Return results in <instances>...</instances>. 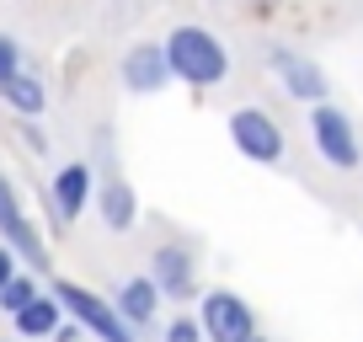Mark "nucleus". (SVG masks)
I'll use <instances>...</instances> for the list:
<instances>
[{"label": "nucleus", "instance_id": "obj_14", "mask_svg": "<svg viewBox=\"0 0 363 342\" xmlns=\"http://www.w3.org/2000/svg\"><path fill=\"white\" fill-rule=\"evenodd\" d=\"M0 102H6V107H16L22 118H43L48 92L38 86V75H27V70H22V75H11L6 86H0Z\"/></svg>", "mask_w": 363, "mask_h": 342}, {"label": "nucleus", "instance_id": "obj_7", "mask_svg": "<svg viewBox=\"0 0 363 342\" xmlns=\"http://www.w3.org/2000/svg\"><path fill=\"white\" fill-rule=\"evenodd\" d=\"M118 80H123L134 96H155L166 92L171 80V59H166V43H134L123 59H118Z\"/></svg>", "mask_w": 363, "mask_h": 342}, {"label": "nucleus", "instance_id": "obj_19", "mask_svg": "<svg viewBox=\"0 0 363 342\" xmlns=\"http://www.w3.org/2000/svg\"><path fill=\"white\" fill-rule=\"evenodd\" d=\"M251 342H267V337H251Z\"/></svg>", "mask_w": 363, "mask_h": 342}, {"label": "nucleus", "instance_id": "obj_2", "mask_svg": "<svg viewBox=\"0 0 363 342\" xmlns=\"http://www.w3.org/2000/svg\"><path fill=\"white\" fill-rule=\"evenodd\" d=\"M54 294L65 299V316L75 321L80 331H91L96 342H134V331H128V321L118 316V305L102 299L96 289L75 284V278H54Z\"/></svg>", "mask_w": 363, "mask_h": 342}, {"label": "nucleus", "instance_id": "obj_13", "mask_svg": "<svg viewBox=\"0 0 363 342\" xmlns=\"http://www.w3.org/2000/svg\"><path fill=\"white\" fill-rule=\"evenodd\" d=\"M96 209H102V225L107 230H134L139 225V204H134V187L123 177H107L102 193H96Z\"/></svg>", "mask_w": 363, "mask_h": 342}, {"label": "nucleus", "instance_id": "obj_11", "mask_svg": "<svg viewBox=\"0 0 363 342\" xmlns=\"http://www.w3.org/2000/svg\"><path fill=\"white\" fill-rule=\"evenodd\" d=\"M160 289H155V278L150 273H139V278H123L118 284V294H113V305H118V316L128 321V326H150L155 321V310H160Z\"/></svg>", "mask_w": 363, "mask_h": 342}, {"label": "nucleus", "instance_id": "obj_9", "mask_svg": "<svg viewBox=\"0 0 363 342\" xmlns=\"http://www.w3.org/2000/svg\"><path fill=\"white\" fill-rule=\"evenodd\" d=\"M150 278L166 299H193V251L177 241H160L150 251Z\"/></svg>", "mask_w": 363, "mask_h": 342}, {"label": "nucleus", "instance_id": "obj_8", "mask_svg": "<svg viewBox=\"0 0 363 342\" xmlns=\"http://www.w3.org/2000/svg\"><path fill=\"white\" fill-rule=\"evenodd\" d=\"M0 241H6L16 257H27L33 267H48V246H43V236H38V225L22 214V198H16L11 177L0 182Z\"/></svg>", "mask_w": 363, "mask_h": 342}, {"label": "nucleus", "instance_id": "obj_4", "mask_svg": "<svg viewBox=\"0 0 363 342\" xmlns=\"http://www.w3.org/2000/svg\"><path fill=\"white\" fill-rule=\"evenodd\" d=\"M230 145L257 166H278L284 160V128L267 107H235L230 113Z\"/></svg>", "mask_w": 363, "mask_h": 342}, {"label": "nucleus", "instance_id": "obj_5", "mask_svg": "<svg viewBox=\"0 0 363 342\" xmlns=\"http://www.w3.org/2000/svg\"><path fill=\"white\" fill-rule=\"evenodd\" d=\"M198 321H203L208 342H251L257 337V316L235 289H208L198 294Z\"/></svg>", "mask_w": 363, "mask_h": 342}, {"label": "nucleus", "instance_id": "obj_12", "mask_svg": "<svg viewBox=\"0 0 363 342\" xmlns=\"http://www.w3.org/2000/svg\"><path fill=\"white\" fill-rule=\"evenodd\" d=\"M11 326L22 331V337H59V331H65V299L48 289V294H38L22 316H11Z\"/></svg>", "mask_w": 363, "mask_h": 342}, {"label": "nucleus", "instance_id": "obj_6", "mask_svg": "<svg viewBox=\"0 0 363 342\" xmlns=\"http://www.w3.org/2000/svg\"><path fill=\"white\" fill-rule=\"evenodd\" d=\"M267 65H272V75H278V86H284L294 102H326V70L315 65L310 54H299V48H272L267 54Z\"/></svg>", "mask_w": 363, "mask_h": 342}, {"label": "nucleus", "instance_id": "obj_1", "mask_svg": "<svg viewBox=\"0 0 363 342\" xmlns=\"http://www.w3.org/2000/svg\"><path fill=\"white\" fill-rule=\"evenodd\" d=\"M160 43H166L171 75H177L182 86L208 92V86H219V80L230 75V54H225V43H219V33H208V27L182 22V27H171Z\"/></svg>", "mask_w": 363, "mask_h": 342}, {"label": "nucleus", "instance_id": "obj_16", "mask_svg": "<svg viewBox=\"0 0 363 342\" xmlns=\"http://www.w3.org/2000/svg\"><path fill=\"white\" fill-rule=\"evenodd\" d=\"M11 75H22V43H16L11 33H0V86Z\"/></svg>", "mask_w": 363, "mask_h": 342}, {"label": "nucleus", "instance_id": "obj_20", "mask_svg": "<svg viewBox=\"0 0 363 342\" xmlns=\"http://www.w3.org/2000/svg\"><path fill=\"white\" fill-rule=\"evenodd\" d=\"M0 182H6V171H0Z\"/></svg>", "mask_w": 363, "mask_h": 342}, {"label": "nucleus", "instance_id": "obj_17", "mask_svg": "<svg viewBox=\"0 0 363 342\" xmlns=\"http://www.w3.org/2000/svg\"><path fill=\"white\" fill-rule=\"evenodd\" d=\"M166 342H208L203 337V321H198V316H177L166 326Z\"/></svg>", "mask_w": 363, "mask_h": 342}, {"label": "nucleus", "instance_id": "obj_15", "mask_svg": "<svg viewBox=\"0 0 363 342\" xmlns=\"http://www.w3.org/2000/svg\"><path fill=\"white\" fill-rule=\"evenodd\" d=\"M43 294V289H38V278H27V273H16L11 284L0 289V310H6V316H22L27 305H33V299Z\"/></svg>", "mask_w": 363, "mask_h": 342}, {"label": "nucleus", "instance_id": "obj_18", "mask_svg": "<svg viewBox=\"0 0 363 342\" xmlns=\"http://www.w3.org/2000/svg\"><path fill=\"white\" fill-rule=\"evenodd\" d=\"M11 278H16V251L6 246V241H0V289L11 284Z\"/></svg>", "mask_w": 363, "mask_h": 342}, {"label": "nucleus", "instance_id": "obj_10", "mask_svg": "<svg viewBox=\"0 0 363 342\" xmlns=\"http://www.w3.org/2000/svg\"><path fill=\"white\" fill-rule=\"evenodd\" d=\"M91 198H96V171H91L86 160H69V166L54 171V209H59V225L80 219V214L91 209Z\"/></svg>", "mask_w": 363, "mask_h": 342}, {"label": "nucleus", "instance_id": "obj_3", "mask_svg": "<svg viewBox=\"0 0 363 342\" xmlns=\"http://www.w3.org/2000/svg\"><path fill=\"white\" fill-rule=\"evenodd\" d=\"M310 145H315V155L326 160V166H337V171H358V160H363L358 128H352V118L342 113L337 102H320L315 113H310Z\"/></svg>", "mask_w": 363, "mask_h": 342}]
</instances>
